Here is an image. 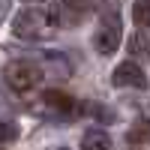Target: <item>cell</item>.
Listing matches in <instances>:
<instances>
[{
    "instance_id": "6da1fadb",
    "label": "cell",
    "mask_w": 150,
    "mask_h": 150,
    "mask_svg": "<svg viewBox=\"0 0 150 150\" xmlns=\"http://www.w3.org/2000/svg\"><path fill=\"white\" fill-rule=\"evenodd\" d=\"M57 24H60L57 9H51V6H27V9H21L18 15L12 18V33H15L18 39L39 42V39L54 36Z\"/></svg>"
},
{
    "instance_id": "7a4b0ae2",
    "label": "cell",
    "mask_w": 150,
    "mask_h": 150,
    "mask_svg": "<svg viewBox=\"0 0 150 150\" xmlns=\"http://www.w3.org/2000/svg\"><path fill=\"white\" fill-rule=\"evenodd\" d=\"M3 78H6V84L12 90L27 93V90H33V87L42 81V69L36 66L33 60H9L3 66Z\"/></svg>"
},
{
    "instance_id": "3957f363",
    "label": "cell",
    "mask_w": 150,
    "mask_h": 150,
    "mask_svg": "<svg viewBox=\"0 0 150 150\" xmlns=\"http://www.w3.org/2000/svg\"><path fill=\"white\" fill-rule=\"evenodd\" d=\"M123 39V24H120V15L117 12H108V15L99 21V30L93 36V45L99 54H114L117 45Z\"/></svg>"
},
{
    "instance_id": "277c9868",
    "label": "cell",
    "mask_w": 150,
    "mask_h": 150,
    "mask_svg": "<svg viewBox=\"0 0 150 150\" xmlns=\"http://www.w3.org/2000/svg\"><path fill=\"white\" fill-rule=\"evenodd\" d=\"M111 81L117 87H147V78H144V69L138 63H132V60H123V63L114 69L111 75Z\"/></svg>"
},
{
    "instance_id": "5b68a950",
    "label": "cell",
    "mask_w": 150,
    "mask_h": 150,
    "mask_svg": "<svg viewBox=\"0 0 150 150\" xmlns=\"http://www.w3.org/2000/svg\"><path fill=\"white\" fill-rule=\"evenodd\" d=\"M42 102L54 111V114H60V117H75L81 111V105L75 102L72 96H66V93H60V90H45L42 93Z\"/></svg>"
},
{
    "instance_id": "8992f818",
    "label": "cell",
    "mask_w": 150,
    "mask_h": 150,
    "mask_svg": "<svg viewBox=\"0 0 150 150\" xmlns=\"http://www.w3.org/2000/svg\"><path fill=\"white\" fill-rule=\"evenodd\" d=\"M81 150H111V135L105 129H87L81 138Z\"/></svg>"
},
{
    "instance_id": "52a82bcc",
    "label": "cell",
    "mask_w": 150,
    "mask_h": 150,
    "mask_svg": "<svg viewBox=\"0 0 150 150\" xmlns=\"http://www.w3.org/2000/svg\"><path fill=\"white\" fill-rule=\"evenodd\" d=\"M63 12H66V21L75 24L90 12V0H63Z\"/></svg>"
},
{
    "instance_id": "ba28073f",
    "label": "cell",
    "mask_w": 150,
    "mask_h": 150,
    "mask_svg": "<svg viewBox=\"0 0 150 150\" xmlns=\"http://www.w3.org/2000/svg\"><path fill=\"white\" fill-rule=\"evenodd\" d=\"M147 0H135V6H132V18L135 24H138V30H147Z\"/></svg>"
},
{
    "instance_id": "9c48e42d",
    "label": "cell",
    "mask_w": 150,
    "mask_h": 150,
    "mask_svg": "<svg viewBox=\"0 0 150 150\" xmlns=\"http://www.w3.org/2000/svg\"><path fill=\"white\" fill-rule=\"evenodd\" d=\"M129 51L132 54H147V30H138L129 39Z\"/></svg>"
},
{
    "instance_id": "30bf717a",
    "label": "cell",
    "mask_w": 150,
    "mask_h": 150,
    "mask_svg": "<svg viewBox=\"0 0 150 150\" xmlns=\"http://www.w3.org/2000/svg\"><path fill=\"white\" fill-rule=\"evenodd\" d=\"M18 138V126L15 123H3L0 120V144H9V141H15Z\"/></svg>"
},
{
    "instance_id": "8fae6325",
    "label": "cell",
    "mask_w": 150,
    "mask_h": 150,
    "mask_svg": "<svg viewBox=\"0 0 150 150\" xmlns=\"http://www.w3.org/2000/svg\"><path fill=\"white\" fill-rule=\"evenodd\" d=\"M144 135H147V132H144V126H138V129L129 135V138H132V141H144Z\"/></svg>"
},
{
    "instance_id": "7c38bea8",
    "label": "cell",
    "mask_w": 150,
    "mask_h": 150,
    "mask_svg": "<svg viewBox=\"0 0 150 150\" xmlns=\"http://www.w3.org/2000/svg\"><path fill=\"white\" fill-rule=\"evenodd\" d=\"M9 15V0H0V21Z\"/></svg>"
},
{
    "instance_id": "4fadbf2b",
    "label": "cell",
    "mask_w": 150,
    "mask_h": 150,
    "mask_svg": "<svg viewBox=\"0 0 150 150\" xmlns=\"http://www.w3.org/2000/svg\"><path fill=\"white\" fill-rule=\"evenodd\" d=\"M24 3H42V0H24Z\"/></svg>"
}]
</instances>
